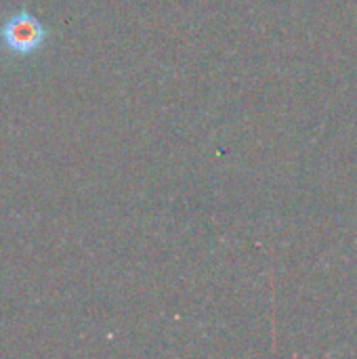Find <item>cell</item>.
<instances>
[{
  "mask_svg": "<svg viewBox=\"0 0 357 359\" xmlns=\"http://www.w3.org/2000/svg\"><path fill=\"white\" fill-rule=\"evenodd\" d=\"M48 29L44 23L34 17L27 8H19L11 17H6L0 25V44L6 53L17 57H27L38 53L46 42Z\"/></svg>",
  "mask_w": 357,
  "mask_h": 359,
  "instance_id": "6da1fadb",
  "label": "cell"
}]
</instances>
